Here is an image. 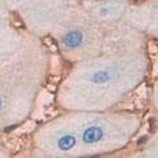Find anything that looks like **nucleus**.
<instances>
[{"label":"nucleus","mask_w":158,"mask_h":158,"mask_svg":"<svg viewBox=\"0 0 158 158\" xmlns=\"http://www.w3.org/2000/svg\"><path fill=\"white\" fill-rule=\"evenodd\" d=\"M102 137V131L98 127H90L84 132L83 140L86 143L98 142Z\"/></svg>","instance_id":"obj_1"},{"label":"nucleus","mask_w":158,"mask_h":158,"mask_svg":"<svg viewBox=\"0 0 158 158\" xmlns=\"http://www.w3.org/2000/svg\"><path fill=\"white\" fill-rule=\"evenodd\" d=\"M82 40V35L78 32H72L68 33L64 38V43L67 46L74 48L78 46Z\"/></svg>","instance_id":"obj_2"},{"label":"nucleus","mask_w":158,"mask_h":158,"mask_svg":"<svg viewBox=\"0 0 158 158\" xmlns=\"http://www.w3.org/2000/svg\"><path fill=\"white\" fill-rule=\"evenodd\" d=\"M75 144V138L72 136H65L62 138L59 142V147L62 150H69Z\"/></svg>","instance_id":"obj_3"},{"label":"nucleus","mask_w":158,"mask_h":158,"mask_svg":"<svg viewBox=\"0 0 158 158\" xmlns=\"http://www.w3.org/2000/svg\"><path fill=\"white\" fill-rule=\"evenodd\" d=\"M93 79L97 83H104L109 79V74L107 72H98V73L94 74Z\"/></svg>","instance_id":"obj_4"},{"label":"nucleus","mask_w":158,"mask_h":158,"mask_svg":"<svg viewBox=\"0 0 158 158\" xmlns=\"http://www.w3.org/2000/svg\"><path fill=\"white\" fill-rule=\"evenodd\" d=\"M146 137H144V138H142L141 139H139V141H138V145H140V144H142L144 143V142H146Z\"/></svg>","instance_id":"obj_5"},{"label":"nucleus","mask_w":158,"mask_h":158,"mask_svg":"<svg viewBox=\"0 0 158 158\" xmlns=\"http://www.w3.org/2000/svg\"><path fill=\"white\" fill-rule=\"evenodd\" d=\"M1 107H2V101H1V98H0V109H1Z\"/></svg>","instance_id":"obj_6"}]
</instances>
